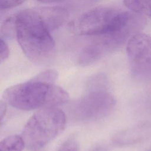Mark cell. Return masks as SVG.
I'll use <instances>...</instances> for the list:
<instances>
[{
  "label": "cell",
  "mask_w": 151,
  "mask_h": 151,
  "mask_svg": "<svg viewBox=\"0 0 151 151\" xmlns=\"http://www.w3.org/2000/svg\"><path fill=\"white\" fill-rule=\"evenodd\" d=\"M126 51L132 73L138 77L151 76V37L138 33L127 41Z\"/></svg>",
  "instance_id": "obj_6"
},
{
  "label": "cell",
  "mask_w": 151,
  "mask_h": 151,
  "mask_svg": "<svg viewBox=\"0 0 151 151\" xmlns=\"http://www.w3.org/2000/svg\"><path fill=\"white\" fill-rule=\"evenodd\" d=\"M16 17V38L25 56L37 64L50 62L55 44L36 9L19 11Z\"/></svg>",
  "instance_id": "obj_1"
},
{
  "label": "cell",
  "mask_w": 151,
  "mask_h": 151,
  "mask_svg": "<svg viewBox=\"0 0 151 151\" xmlns=\"http://www.w3.org/2000/svg\"><path fill=\"white\" fill-rule=\"evenodd\" d=\"M36 10L50 31L60 27L68 18L67 11L60 6L41 7Z\"/></svg>",
  "instance_id": "obj_7"
},
{
  "label": "cell",
  "mask_w": 151,
  "mask_h": 151,
  "mask_svg": "<svg viewBox=\"0 0 151 151\" xmlns=\"http://www.w3.org/2000/svg\"><path fill=\"white\" fill-rule=\"evenodd\" d=\"M79 144L75 135L70 136L61 145L58 151H78Z\"/></svg>",
  "instance_id": "obj_13"
},
{
  "label": "cell",
  "mask_w": 151,
  "mask_h": 151,
  "mask_svg": "<svg viewBox=\"0 0 151 151\" xmlns=\"http://www.w3.org/2000/svg\"><path fill=\"white\" fill-rule=\"evenodd\" d=\"M107 52L99 42H95L84 48L78 57V61L80 65L87 66L98 61Z\"/></svg>",
  "instance_id": "obj_8"
},
{
  "label": "cell",
  "mask_w": 151,
  "mask_h": 151,
  "mask_svg": "<svg viewBox=\"0 0 151 151\" xmlns=\"http://www.w3.org/2000/svg\"><path fill=\"white\" fill-rule=\"evenodd\" d=\"M65 123V115L60 109H41L29 119L24 127L21 137L25 147L31 150L44 147L63 131Z\"/></svg>",
  "instance_id": "obj_4"
},
{
  "label": "cell",
  "mask_w": 151,
  "mask_h": 151,
  "mask_svg": "<svg viewBox=\"0 0 151 151\" xmlns=\"http://www.w3.org/2000/svg\"><path fill=\"white\" fill-rule=\"evenodd\" d=\"M25 0H0V9L5 10L18 6L24 2Z\"/></svg>",
  "instance_id": "obj_14"
},
{
  "label": "cell",
  "mask_w": 151,
  "mask_h": 151,
  "mask_svg": "<svg viewBox=\"0 0 151 151\" xmlns=\"http://www.w3.org/2000/svg\"><path fill=\"white\" fill-rule=\"evenodd\" d=\"M16 17L15 15L6 18L1 25V37L12 38L16 37Z\"/></svg>",
  "instance_id": "obj_11"
},
{
  "label": "cell",
  "mask_w": 151,
  "mask_h": 151,
  "mask_svg": "<svg viewBox=\"0 0 151 151\" xmlns=\"http://www.w3.org/2000/svg\"><path fill=\"white\" fill-rule=\"evenodd\" d=\"M37 1L41 2V3H44V4H49V3H53V2H60L63 0H37Z\"/></svg>",
  "instance_id": "obj_17"
},
{
  "label": "cell",
  "mask_w": 151,
  "mask_h": 151,
  "mask_svg": "<svg viewBox=\"0 0 151 151\" xmlns=\"http://www.w3.org/2000/svg\"><path fill=\"white\" fill-rule=\"evenodd\" d=\"M115 104L114 97L105 90H91L76 101L73 113L80 121H94L107 116Z\"/></svg>",
  "instance_id": "obj_5"
},
{
  "label": "cell",
  "mask_w": 151,
  "mask_h": 151,
  "mask_svg": "<svg viewBox=\"0 0 151 151\" xmlns=\"http://www.w3.org/2000/svg\"><path fill=\"white\" fill-rule=\"evenodd\" d=\"M25 146L21 136L11 135L0 142V151H22Z\"/></svg>",
  "instance_id": "obj_10"
},
{
  "label": "cell",
  "mask_w": 151,
  "mask_h": 151,
  "mask_svg": "<svg viewBox=\"0 0 151 151\" xmlns=\"http://www.w3.org/2000/svg\"><path fill=\"white\" fill-rule=\"evenodd\" d=\"M4 100L12 107L21 110L55 107L67 102L69 94L55 83L31 79L7 88Z\"/></svg>",
  "instance_id": "obj_3"
},
{
  "label": "cell",
  "mask_w": 151,
  "mask_h": 151,
  "mask_svg": "<svg viewBox=\"0 0 151 151\" xmlns=\"http://www.w3.org/2000/svg\"><path fill=\"white\" fill-rule=\"evenodd\" d=\"M58 76V74L56 70L50 69L40 73L33 78H32V79L45 83H55L56 80L57 79Z\"/></svg>",
  "instance_id": "obj_12"
},
{
  "label": "cell",
  "mask_w": 151,
  "mask_h": 151,
  "mask_svg": "<svg viewBox=\"0 0 151 151\" xmlns=\"http://www.w3.org/2000/svg\"><path fill=\"white\" fill-rule=\"evenodd\" d=\"M78 1H81V2H85L89 3V2H98V1H101V0H78Z\"/></svg>",
  "instance_id": "obj_18"
},
{
  "label": "cell",
  "mask_w": 151,
  "mask_h": 151,
  "mask_svg": "<svg viewBox=\"0 0 151 151\" xmlns=\"http://www.w3.org/2000/svg\"><path fill=\"white\" fill-rule=\"evenodd\" d=\"M9 49L8 44L2 37L0 38V61L1 63L5 61L9 57Z\"/></svg>",
  "instance_id": "obj_15"
},
{
  "label": "cell",
  "mask_w": 151,
  "mask_h": 151,
  "mask_svg": "<svg viewBox=\"0 0 151 151\" xmlns=\"http://www.w3.org/2000/svg\"><path fill=\"white\" fill-rule=\"evenodd\" d=\"M134 14L109 7L91 9L68 24L69 31L78 35H126L132 30Z\"/></svg>",
  "instance_id": "obj_2"
},
{
  "label": "cell",
  "mask_w": 151,
  "mask_h": 151,
  "mask_svg": "<svg viewBox=\"0 0 151 151\" xmlns=\"http://www.w3.org/2000/svg\"><path fill=\"white\" fill-rule=\"evenodd\" d=\"M7 110V106H6V102L4 100H1L0 101V120L1 123H2L4 117L5 116Z\"/></svg>",
  "instance_id": "obj_16"
},
{
  "label": "cell",
  "mask_w": 151,
  "mask_h": 151,
  "mask_svg": "<svg viewBox=\"0 0 151 151\" xmlns=\"http://www.w3.org/2000/svg\"><path fill=\"white\" fill-rule=\"evenodd\" d=\"M123 4L131 11L151 18V0H123Z\"/></svg>",
  "instance_id": "obj_9"
},
{
  "label": "cell",
  "mask_w": 151,
  "mask_h": 151,
  "mask_svg": "<svg viewBox=\"0 0 151 151\" xmlns=\"http://www.w3.org/2000/svg\"><path fill=\"white\" fill-rule=\"evenodd\" d=\"M93 151H106V150L103 147H97L94 150H93Z\"/></svg>",
  "instance_id": "obj_19"
}]
</instances>
